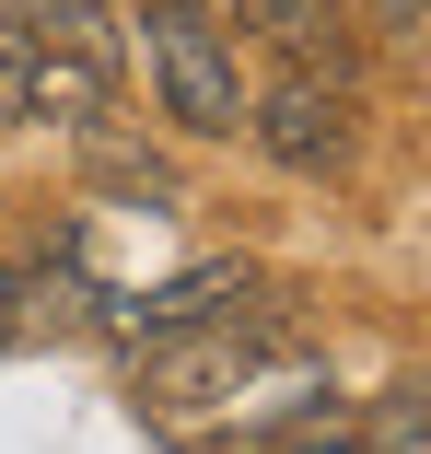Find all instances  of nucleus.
Wrapping results in <instances>:
<instances>
[{"label": "nucleus", "mask_w": 431, "mask_h": 454, "mask_svg": "<svg viewBox=\"0 0 431 454\" xmlns=\"http://www.w3.org/2000/svg\"><path fill=\"white\" fill-rule=\"evenodd\" d=\"M269 303H245V315H210L187 338H152L140 349V419L152 431H176V442H222V408L245 396V373L269 361Z\"/></svg>", "instance_id": "nucleus-1"}, {"label": "nucleus", "mask_w": 431, "mask_h": 454, "mask_svg": "<svg viewBox=\"0 0 431 454\" xmlns=\"http://www.w3.org/2000/svg\"><path fill=\"white\" fill-rule=\"evenodd\" d=\"M140 70H152V117H163V129L245 140L256 70H245V47L210 24V0H187V12H140Z\"/></svg>", "instance_id": "nucleus-2"}, {"label": "nucleus", "mask_w": 431, "mask_h": 454, "mask_svg": "<svg viewBox=\"0 0 431 454\" xmlns=\"http://www.w3.org/2000/svg\"><path fill=\"white\" fill-rule=\"evenodd\" d=\"M117 117V47L35 35L24 12H0V129H82L94 140Z\"/></svg>", "instance_id": "nucleus-3"}, {"label": "nucleus", "mask_w": 431, "mask_h": 454, "mask_svg": "<svg viewBox=\"0 0 431 454\" xmlns=\"http://www.w3.org/2000/svg\"><path fill=\"white\" fill-rule=\"evenodd\" d=\"M245 140L269 152L280 175H350L362 163V94H350V70H280V82H256Z\"/></svg>", "instance_id": "nucleus-4"}, {"label": "nucleus", "mask_w": 431, "mask_h": 454, "mask_svg": "<svg viewBox=\"0 0 431 454\" xmlns=\"http://www.w3.org/2000/svg\"><path fill=\"white\" fill-rule=\"evenodd\" d=\"M245 303H256V268H245V256H199V268H176V280H152V292H106V303H94V338L152 349V338H187V326L245 315Z\"/></svg>", "instance_id": "nucleus-5"}, {"label": "nucleus", "mask_w": 431, "mask_h": 454, "mask_svg": "<svg viewBox=\"0 0 431 454\" xmlns=\"http://www.w3.org/2000/svg\"><path fill=\"white\" fill-rule=\"evenodd\" d=\"M210 24H222L233 47H269L280 70H350L338 0H210Z\"/></svg>", "instance_id": "nucleus-6"}, {"label": "nucleus", "mask_w": 431, "mask_h": 454, "mask_svg": "<svg viewBox=\"0 0 431 454\" xmlns=\"http://www.w3.org/2000/svg\"><path fill=\"white\" fill-rule=\"evenodd\" d=\"M350 431H362V454H431V361H408Z\"/></svg>", "instance_id": "nucleus-7"}, {"label": "nucleus", "mask_w": 431, "mask_h": 454, "mask_svg": "<svg viewBox=\"0 0 431 454\" xmlns=\"http://www.w3.org/2000/svg\"><path fill=\"white\" fill-rule=\"evenodd\" d=\"M35 35H70V47H117V0H12Z\"/></svg>", "instance_id": "nucleus-8"}, {"label": "nucleus", "mask_w": 431, "mask_h": 454, "mask_svg": "<svg viewBox=\"0 0 431 454\" xmlns=\"http://www.w3.org/2000/svg\"><path fill=\"white\" fill-rule=\"evenodd\" d=\"M280 454H362V431H350V419H315V431H292Z\"/></svg>", "instance_id": "nucleus-9"}, {"label": "nucleus", "mask_w": 431, "mask_h": 454, "mask_svg": "<svg viewBox=\"0 0 431 454\" xmlns=\"http://www.w3.org/2000/svg\"><path fill=\"white\" fill-rule=\"evenodd\" d=\"M0 349H24V268L0 256Z\"/></svg>", "instance_id": "nucleus-10"}, {"label": "nucleus", "mask_w": 431, "mask_h": 454, "mask_svg": "<svg viewBox=\"0 0 431 454\" xmlns=\"http://www.w3.org/2000/svg\"><path fill=\"white\" fill-rule=\"evenodd\" d=\"M373 24H385V35H419V24H431V0H373Z\"/></svg>", "instance_id": "nucleus-11"}, {"label": "nucleus", "mask_w": 431, "mask_h": 454, "mask_svg": "<svg viewBox=\"0 0 431 454\" xmlns=\"http://www.w3.org/2000/svg\"><path fill=\"white\" fill-rule=\"evenodd\" d=\"M117 12H187V0H117Z\"/></svg>", "instance_id": "nucleus-12"}]
</instances>
